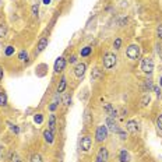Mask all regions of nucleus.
Returning a JSON list of instances; mask_svg holds the SVG:
<instances>
[{"instance_id": "22", "label": "nucleus", "mask_w": 162, "mask_h": 162, "mask_svg": "<svg viewBox=\"0 0 162 162\" xmlns=\"http://www.w3.org/2000/svg\"><path fill=\"white\" fill-rule=\"evenodd\" d=\"M157 34H158V38L162 39V24H159L158 28H157Z\"/></svg>"}, {"instance_id": "21", "label": "nucleus", "mask_w": 162, "mask_h": 162, "mask_svg": "<svg viewBox=\"0 0 162 162\" xmlns=\"http://www.w3.org/2000/svg\"><path fill=\"white\" fill-rule=\"evenodd\" d=\"M27 56H28V55H27V52H25V50H23V52L20 53V56H18V57H20L21 62H24V60H27Z\"/></svg>"}, {"instance_id": "20", "label": "nucleus", "mask_w": 162, "mask_h": 162, "mask_svg": "<svg viewBox=\"0 0 162 162\" xmlns=\"http://www.w3.org/2000/svg\"><path fill=\"white\" fill-rule=\"evenodd\" d=\"M89 52H91V48H84V49L81 50V56H88Z\"/></svg>"}, {"instance_id": "32", "label": "nucleus", "mask_w": 162, "mask_h": 162, "mask_svg": "<svg viewBox=\"0 0 162 162\" xmlns=\"http://www.w3.org/2000/svg\"><path fill=\"white\" fill-rule=\"evenodd\" d=\"M2 149H3V148H2V147H0V161H2V159H3V155H2Z\"/></svg>"}, {"instance_id": "26", "label": "nucleus", "mask_w": 162, "mask_h": 162, "mask_svg": "<svg viewBox=\"0 0 162 162\" xmlns=\"http://www.w3.org/2000/svg\"><path fill=\"white\" fill-rule=\"evenodd\" d=\"M13 52H14V48L13 46H7V49H6V55H7V56H10Z\"/></svg>"}, {"instance_id": "6", "label": "nucleus", "mask_w": 162, "mask_h": 162, "mask_svg": "<svg viewBox=\"0 0 162 162\" xmlns=\"http://www.w3.org/2000/svg\"><path fill=\"white\" fill-rule=\"evenodd\" d=\"M91 144H92V140H91V137L85 136L81 139V149L83 151H88L89 148H91Z\"/></svg>"}, {"instance_id": "18", "label": "nucleus", "mask_w": 162, "mask_h": 162, "mask_svg": "<svg viewBox=\"0 0 162 162\" xmlns=\"http://www.w3.org/2000/svg\"><path fill=\"white\" fill-rule=\"evenodd\" d=\"M7 35V25L6 24H0V38H4Z\"/></svg>"}, {"instance_id": "11", "label": "nucleus", "mask_w": 162, "mask_h": 162, "mask_svg": "<svg viewBox=\"0 0 162 162\" xmlns=\"http://www.w3.org/2000/svg\"><path fill=\"white\" fill-rule=\"evenodd\" d=\"M55 129H56V117H55V115H50L49 116V130L50 131H55Z\"/></svg>"}, {"instance_id": "7", "label": "nucleus", "mask_w": 162, "mask_h": 162, "mask_svg": "<svg viewBox=\"0 0 162 162\" xmlns=\"http://www.w3.org/2000/svg\"><path fill=\"white\" fill-rule=\"evenodd\" d=\"M66 67V60L63 59V57H59V59L55 62V71L59 73V71H63Z\"/></svg>"}, {"instance_id": "31", "label": "nucleus", "mask_w": 162, "mask_h": 162, "mask_svg": "<svg viewBox=\"0 0 162 162\" xmlns=\"http://www.w3.org/2000/svg\"><path fill=\"white\" fill-rule=\"evenodd\" d=\"M2 78H3V70L0 69V80H2Z\"/></svg>"}, {"instance_id": "4", "label": "nucleus", "mask_w": 162, "mask_h": 162, "mask_svg": "<svg viewBox=\"0 0 162 162\" xmlns=\"http://www.w3.org/2000/svg\"><path fill=\"white\" fill-rule=\"evenodd\" d=\"M95 137H96L98 141H103V140H106V137H108V127H106V126H99V127L96 129Z\"/></svg>"}, {"instance_id": "8", "label": "nucleus", "mask_w": 162, "mask_h": 162, "mask_svg": "<svg viewBox=\"0 0 162 162\" xmlns=\"http://www.w3.org/2000/svg\"><path fill=\"white\" fill-rule=\"evenodd\" d=\"M84 73H85V64L84 63H78L74 67V74H76V77H83Z\"/></svg>"}, {"instance_id": "13", "label": "nucleus", "mask_w": 162, "mask_h": 162, "mask_svg": "<svg viewBox=\"0 0 162 162\" xmlns=\"http://www.w3.org/2000/svg\"><path fill=\"white\" fill-rule=\"evenodd\" d=\"M46 46H48V38H42V39L38 42V52H42Z\"/></svg>"}, {"instance_id": "34", "label": "nucleus", "mask_w": 162, "mask_h": 162, "mask_svg": "<svg viewBox=\"0 0 162 162\" xmlns=\"http://www.w3.org/2000/svg\"><path fill=\"white\" fill-rule=\"evenodd\" d=\"M43 2H45V4H48V3L50 2V0H43Z\"/></svg>"}, {"instance_id": "36", "label": "nucleus", "mask_w": 162, "mask_h": 162, "mask_svg": "<svg viewBox=\"0 0 162 162\" xmlns=\"http://www.w3.org/2000/svg\"><path fill=\"white\" fill-rule=\"evenodd\" d=\"M0 3H2V0H0Z\"/></svg>"}, {"instance_id": "37", "label": "nucleus", "mask_w": 162, "mask_h": 162, "mask_svg": "<svg viewBox=\"0 0 162 162\" xmlns=\"http://www.w3.org/2000/svg\"><path fill=\"white\" fill-rule=\"evenodd\" d=\"M17 162H20V161H17Z\"/></svg>"}, {"instance_id": "15", "label": "nucleus", "mask_w": 162, "mask_h": 162, "mask_svg": "<svg viewBox=\"0 0 162 162\" xmlns=\"http://www.w3.org/2000/svg\"><path fill=\"white\" fill-rule=\"evenodd\" d=\"M120 161L122 162H129L130 161V157H129V152L126 151V149H123V151H120Z\"/></svg>"}, {"instance_id": "35", "label": "nucleus", "mask_w": 162, "mask_h": 162, "mask_svg": "<svg viewBox=\"0 0 162 162\" xmlns=\"http://www.w3.org/2000/svg\"><path fill=\"white\" fill-rule=\"evenodd\" d=\"M161 85H162V78H161Z\"/></svg>"}, {"instance_id": "12", "label": "nucleus", "mask_w": 162, "mask_h": 162, "mask_svg": "<svg viewBox=\"0 0 162 162\" xmlns=\"http://www.w3.org/2000/svg\"><path fill=\"white\" fill-rule=\"evenodd\" d=\"M43 137H45V140H46L49 144L53 142V131H50V130H45V131H43Z\"/></svg>"}, {"instance_id": "2", "label": "nucleus", "mask_w": 162, "mask_h": 162, "mask_svg": "<svg viewBox=\"0 0 162 162\" xmlns=\"http://www.w3.org/2000/svg\"><path fill=\"white\" fill-rule=\"evenodd\" d=\"M141 70L144 73H152V70H154V62H152L151 57H146V59H142L141 62Z\"/></svg>"}, {"instance_id": "5", "label": "nucleus", "mask_w": 162, "mask_h": 162, "mask_svg": "<svg viewBox=\"0 0 162 162\" xmlns=\"http://www.w3.org/2000/svg\"><path fill=\"white\" fill-rule=\"evenodd\" d=\"M108 157H109V154H108V149H106L105 147H101L99 151H98V155H96V159H98V162H106Z\"/></svg>"}, {"instance_id": "28", "label": "nucleus", "mask_w": 162, "mask_h": 162, "mask_svg": "<svg viewBox=\"0 0 162 162\" xmlns=\"http://www.w3.org/2000/svg\"><path fill=\"white\" fill-rule=\"evenodd\" d=\"M34 120H35L37 123H42V116H41V115H37L35 117H34Z\"/></svg>"}, {"instance_id": "27", "label": "nucleus", "mask_w": 162, "mask_h": 162, "mask_svg": "<svg viewBox=\"0 0 162 162\" xmlns=\"http://www.w3.org/2000/svg\"><path fill=\"white\" fill-rule=\"evenodd\" d=\"M147 102H149V95H146L144 98H142V105L146 106V105H148Z\"/></svg>"}, {"instance_id": "30", "label": "nucleus", "mask_w": 162, "mask_h": 162, "mask_svg": "<svg viewBox=\"0 0 162 162\" xmlns=\"http://www.w3.org/2000/svg\"><path fill=\"white\" fill-rule=\"evenodd\" d=\"M76 56H71V57H70V63H74V62H76Z\"/></svg>"}, {"instance_id": "33", "label": "nucleus", "mask_w": 162, "mask_h": 162, "mask_svg": "<svg viewBox=\"0 0 162 162\" xmlns=\"http://www.w3.org/2000/svg\"><path fill=\"white\" fill-rule=\"evenodd\" d=\"M154 89H155V92H157V94H159V88H158V87H154Z\"/></svg>"}, {"instance_id": "19", "label": "nucleus", "mask_w": 162, "mask_h": 162, "mask_svg": "<svg viewBox=\"0 0 162 162\" xmlns=\"http://www.w3.org/2000/svg\"><path fill=\"white\" fill-rule=\"evenodd\" d=\"M6 103H7V96H6V94H4V92H0V105L4 106Z\"/></svg>"}, {"instance_id": "16", "label": "nucleus", "mask_w": 162, "mask_h": 162, "mask_svg": "<svg viewBox=\"0 0 162 162\" xmlns=\"http://www.w3.org/2000/svg\"><path fill=\"white\" fill-rule=\"evenodd\" d=\"M91 76H92V80H99L101 78V76H102V73H101V70L99 69H94L92 70V74H91Z\"/></svg>"}, {"instance_id": "24", "label": "nucleus", "mask_w": 162, "mask_h": 162, "mask_svg": "<svg viewBox=\"0 0 162 162\" xmlns=\"http://www.w3.org/2000/svg\"><path fill=\"white\" fill-rule=\"evenodd\" d=\"M157 126H158V129L162 130V115L159 116L158 119H157Z\"/></svg>"}, {"instance_id": "3", "label": "nucleus", "mask_w": 162, "mask_h": 162, "mask_svg": "<svg viewBox=\"0 0 162 162\" xmlns=\"http://www.w3.org/2000/svg\"><path fill=\"white\" fill-rule=\"evenodd\" d=\"M115 64H116V56L113 53H106L103 56V66L106 69H112V67H115Z\"/></svg>"}, {"instance_id": "14", "label": "nucleus", "mask_w": 162, "mask_h": 162, "mask_svg": "<svg viewBox=\"0 0 162 162\" xmlns=\"http://www.w3.org/2000/svg\"><path fill=\"white\" fill-rule=\"evenodd\" d=\"M105 110L108 112V115H109L110 117H116V110L112 108L110 103H106V105H105Z\"/></svg>"}, {"instance_id": "17", "label": "nucleus", "mask_w": 162, "mask_h": 162, "mask_svg": "<svg viewBox=\"0 0 162 162\" xmlns=\"http://www.w3.org/2000/svg\"><path fill=\"white\" fill-rule=\"evenodd\" d=\"M66 89V78L63 77L62 80H60V84H59V88H57V92H63Z\"/></svg>"}, {"instance_id": "23", "label": "nucleus", "mask_w": 162, "mask_h": 162, "mask_svg": "<svg viewBox=\"0 0 162 162\" xmlns=\"http://www.w3.org/2000/svg\"><path fill=\"white\" fill-rule=\"evenodd\" d=\"M31 162H42V158H41V155H34L32 159H31Z\"/></svg>"}, {"instance_id": "29", "label": "nucleus", "mask_w": 162, "mask_h": 162, "mask_svg": "<svg viewBox=\"0 0 162 162\" xmlns=\"http://www.w3.org/2000/svg\"><path fill=\"white\" fill-rule=\"evenodd\" d=\"M120 43H122V41L117 38V39L115 41V48H116V49H119V48H120Z\"/></svg>"}, {"instance_id": "25", "label": "nucleus", "mask_w": 162, "mask_h": 162, "mask_svg": "<svg viewBox=\"0 0 162 162\" xmlns=\"http://www.w3.org/2000/svg\"><path fill=\"white\" fill-rule=\"evenodd\" d=\"M38 11H39L38 4H34V6H32V14H34V16H38Z\"/></svg>"}, {"instance_id": "9", "label": "nucleus", "mask_w": 162, "mask_h": 162, "mask_svg": "<svg viewBox=\"0 0 162 162\" xmlns=\"http://www.w3.org/2000/svg\"><path fill=\"white\" fill-rule=\"evenodd\" d=\"M126 127H127V130H129L130 133H137L139 131V124H137L136 120H129Z\"/></svg>"}, {"instance_id": "1", "label": "nucleus", "mask_w": 162, "mask_h": 162, "mask_svg": "<svg viewBox=\"0 0 162 162\" xmlns=\"http://www.w3.org/2000/svg\"><path fill=\"white\" fill-rule=\"evenodd\" d=\"M127 57L129 59H131V60H136V59H139V56H140V46L139 45H130L129 48H127Z\"/></svg>"}, {"instance_id": "10", "label": "nucleus", "mask_w": 162, "mask_h": 162, "mask_svg": "<svg viewBox=\"0 0 162 162\" xmlns=\"http://www.w3.org/2000/svg\"><path fill=\"white\" fill-rule=\"evenodd\" d=\"M106 124H108V129H109L110 131H113V133H119V131H120V130H119V127L116 126V123L113 122V120L110 119V117H109L108 120H106Z\"/></svg>"}]
</instances>
